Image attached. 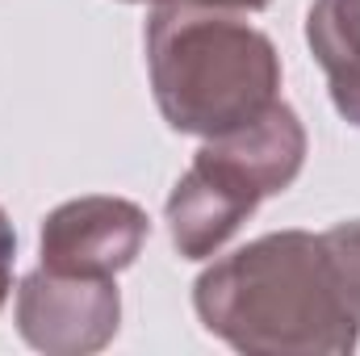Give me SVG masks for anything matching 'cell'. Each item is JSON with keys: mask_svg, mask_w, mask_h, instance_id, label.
Instances as JSON below:
<instances>
[{"mask_svg": "<svg viewBox=\"0 0 360 356\" xmlns=\"http://www.w3.org/2000/svg\"><path fill=\"white\" fill-rule=\"evenodd\" d=\"M147 76L176 134L218 139L281 101V55L243 13L201 4H151Z\"/></svg>", "mask_w": 360, "mask_h": 356, "instance_id": "2", "label": "cell"}, {"mask_svg": "<svg viewBox=\"0 0 360 356\" xmlns=\"http://www.w3.org/2000/svg\"><path fill=\"white\" fill-rule=\"evenodd\" d=\"M17 331L46 356H84L113 344L122 323L117 276H68L34 268L17 285Z\"/></svg>", "mask_w": 360, "mask_h": 356, "instance_id": "4", "label": "cell"}, {"mask_svg": "<svg viewBox=\"0 0 360 356\" xmlns=\"http://www.w3.org/2000/svg\"><path fill=\"white\" fill-rule=\"evenodd\" d=\"M323 239H327V248H331V260L340 268L348 306H352V314H356V323H360V218L327 227Z\"/></svg>", "mask_w": 360, "mask_h": 356, "instance_id": "7", "label": "cell"}, {"mask_svg": "<svg viewBox=\"0 0 360 356\" xmlns=\"http://www.w3.org/2000/svg\"><path fill=\"white\" fill-rule=\"evenodd\" d=\"M193 310L239 352L348 356L360 344L323 231H272L214 260L193 285Z\"/></svg>", "mask_w": 360, "mask_h": 356, "instance_id": "1", "label": "cell"}, {"mask_svg": "<svg viewBox=\"0 0 360 356\" xmlns=\"http://www.w3.org/2000/svg\"><path fill=\"white\" fill-rule=\"evenodd\" d=\"M151 239L143 205L109 193H89L55 205L38 231V260L68 276H117Z\"/></svg>", "mask_w": 360, "mask_h": 356, "instance_id": "5", "label": "cell"}, {"mask_svg": "<svg viewBox=\"0 0 360 356\" xmlns=\"http://www.w3.org/2000/svg\"><path fill=\"white\" fill-rule=\"evenodd\" d=\"M13 265H17V231H13V222L0 205V310L13 293Z\"/></svg>", "mask_w": 360, "mask_h": 356, "instance_id": "8", "label": "cell"}, {"mask_svg": "<svg viewBox=\"0 0 360 356\" xmlns=\"http://www.w3.org/2000/svg\"><path fill=\"white\" fill-rule=\"evenodd\" d=\"M126 4H201V8H231V13H260L272 0H126Z\"/></svg>", "mask_w": 360, "mask_h": 356, "instance_id": "9", "label": "cell"}, {"mask_svg": "<svg viewBox=\"0 0 360 356\" xmlns=\"http://www.w3.org/2000/svg\"><path fill=\"white\" fill-rule=\"evenodd\" d=\"M306 126L293 105L276 101L256 122L205 139L184 177L172 184L164 222L180 260H210L226 239L306 168Z\"/></svg>", "mask_w": 360, "mask_h": 356, "instance_id": "3", "label": "cell"}, {"mask_svg": "<svg viewBox=\"0 0 360 356\" xmlns=\"http://www.w3.org/2000/svg\"><path fill=\"white\" fill-rule=\"evenodd\" d=\"M306 46L327 76L335 113L360 126V0H314L306 13Z\"/></svg>", "mask_w": 360, "mask_h": 356, "instance_id": "6", "label": "cell"}]
</instances>
